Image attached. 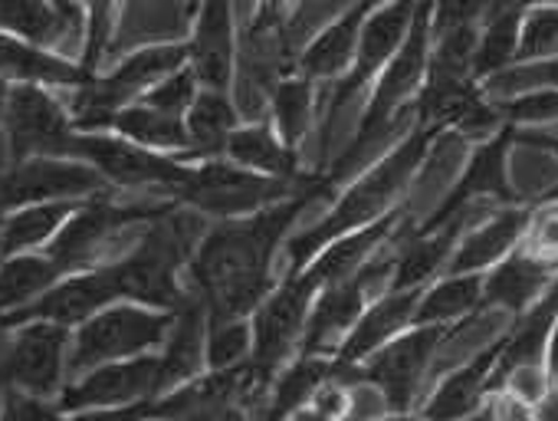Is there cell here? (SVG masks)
Wrapping results in <instances>:
<instances>
[{
	"mask_svg": "<svg viewBox=\"0 0 558 421\" xmlns=\"http://www.w3.org/2000/svg\"><path fill=\"white\" fill-rule=\"evenodd\" d=\"M323 181H310L296 201H276L256 215L227 218L204 231L191 254V290L204 300L210 320H246L272 284V254L296 221L300 207L323 194Z\"/></svg>",
	"mask_w": 558,
	"mask_h": 421,
	"instance_id": "1",
	"label": "cell"
},
{
	"mask_svg": "<svg viewBox=\"0 0 558 421\" xmlns=\"http://www.w3.org/2000/svg\"><path fill=\"white\" fill-rule=\"evenodd\" d=\"M437 135H440L437 125H417L408 139H401L388 152V158H381L362 178H355V184L332 204L329 215L290 244L293 274H300L332 241L381 221L395 207V201L408 191V184L414 181V175L424 165Z\"/></svg>",
	"mask_w": 558,
	"mask_h": 421,
	"instance_id": "2",
	"label": "cell"
},
{
	"mask_svg": "<svg viewBox=\"0 0 558 421\" xmlns=\"http://www.w3.org/2000/svg\"><path fill=\"white\" fill-rule=\"evenodd\" d=\"M168 326L171 310H151L132 300L106 306L70 333V378L109 362L158 352L165 346Z\"/></svg>",
	"mask_w": 558,
	"mask_h": 421,
	"instance_id": "3",
	"label": "cell"
},
{
	"mask_svg": "<svg viewBox=\"0 0 558 421\" xmlns=\"http://www.w3.org/2000/svg\"><path fill=\"white\" fill-rule=\"evenodd\" d=\"M290 194V181L246 171L233 161L204 158L201 165L184 168L181 181L171 188L168 201L191 207L197 215H220V218H246L256 211L283 201Z\"/></svg>",
	"mask_w": 558,
	"mask_h": 421,
	"instance_id": "4",
	"label": "cell"
},
{
	"mask_svg": "<svg viewBox=\"0 0 558 421\" xmlns=\"http://www.w3.org/2000/svg\"><path fill=\"white\" fill-rule=\"evenodd\" d=\"M168 204L171 201H161V204H119L109 194L86 197V201L76 204L70 221L50 241L47 254L66 274H76V270L106 264V254L119 241L122 231L145 228L148 221H155L161 215Z\"/></svg>",
	"mask_w": 558,
	"mask_h": 421,
	"instance_id": "5",
	"label": "cell"
},
{
	"mask_svg": "<svg viewBox=\"0 0 558 421\" xmlns=\"http://www.w3.org/2000/svg\"><path fill=\"white\" fill-rule=\"evenodd\" d=\"M0 122L8 132L14 161L24 158H73L80 129L47 86L11 83L0 103Z\"/></svg>",
	"mask_w": 558,
	"mask_h": 421,
	"instance_id": "6",
	"label": "cell"
},
{
	"mask_svg": "<svg viewBox=\"0 0 558 421\" xmlns=\"http://www.w3.org/2000/svg\"><path fill=\"white\" fill-rule=\"evenodd\" d=\"M70 333L66 326L31 320L14 326V339L0 359L11 392H27L40 398H60L70 382Z\"/></svg>",
	"mask_w": 558,
	"mask_h": 421,
	"instance_id": "7",
	"label": "cell"
},
{
	"mask_svg": "<svg viewBox=\"0 0 558 421\" xmlns=\"http://www.w3.org/2000/svg\"><path fill=\"white\" fill-rule=\"evenodd\" d=\"M391 274H395V257H372L352 277L326 287L319 303L310 310V320H306V329L300 339L303 342L300 352L303 356H332V349L345 342V336L365 313L368 300L385 284L391 287Z\"/></svg>",
	"mask_w": 558,
	"mask_h": 421,
	"instance_id": "8",
	"label": "cell"
},
{
	"mask_svg": "<svg viewBox=\"0 0 558 421\" xmlns=\"http://www.w3.org/2000/svg\"><path fill=\"white\" fill-rule=\"evenodd\" d=\"M106 188V178L80 158H24L0 171V218L31 204L86 201Z\"/></svg>",
	"mask_w": 558,
	"mask_h": 421,
	"instance_id": "9",
	"label": "cell"
},
{
	"mask_svg": "<svg viewBox=\"0 0 558 421\" xmlns=\"http://www.w3.org/2000/svg\"><path fill=\"white\" fill-rule=\"evenodd\" d=\"M165 392V369L161 356H135L122 362H109L70 378L57 398L63 414L89 411V408H125V405H148Z\"/></svg>",
	"mask_w": 558,
	"mask_h": 421,
	"instance_id": "10",
	"label": "cell"
},
{
	"mask_svg": "<svg viewBox=\"0 0 558 421\" xmlns=\"http://www.w3.org/2000/svg\"><path fill=\"white\" fill-rule=\"evenodd\" d=\"M316 284L300 270L293 274L272 297H266L256 306L253 323V356H250V372L256 385L263 388L266 378L279 369V362L287 359L293 342L303 339L306 320H310V303L316 297Z\"/></svg>",
	"mask_w": 558,
	"mask_h": 421,
	"instance_id": "11",
	"label": "cell"
},
{
	"mask_svg": "<svg viewBox=\"0 0 558 421\" xmlns=\"http://www.w3.org/2000/svg\"><path fill=\"white\" fill-rule=\"evenodd\" d=\"M73 158L93 165L106 184L119 188H161L171 194V188L181 181L187 161L174 155L151 152L145 145H135L116 132H80L73 145Z\"/></svg>",
	"mask_w": 558,
	"mask_h": 421,
	"instance_id": "12",
	"label": "cell"
},
{
	"mask_svg": "<svg viewBox=\"0 0 558 421\" xmlns=\"http://www.w3.org/2000/svg\"><path fill=\"white\" fill-rule=\"evenodd\" d=\"M444 336H447V326L440 323L411 326L408 333L395 336L391 342H385L378 352L365 359L362 378L381 388L391 411H408L427 369L437 362V349Z\"/></svg>",
	"mask_w": 558,
	"mask_h": 421,
	"instance_id": "13",
	"label": "cell"
},
{
	"mask_svg": "<svg viewBox=\"0 0 558 421\" xmlns=\"http://www.w3.org/2000/svg\"><path fill=\"white\" fill-rule=\"evenodd\" d=\"M122 300H125V290H122V280L116 274V264L106 261V264H96V267L66 274L34 306L14 313L11 323L17 326V323H31V320H47V323L76 329L80 323L93 320L96 313H102L106 306L122 303Z\"/></svg>",
	"mask_w": 558,
	"mask_h": 421,
	"instance_id": "14",
	"label": "cell"
},
{
	"mask_svg": "<svg viewBox=\"0 0 558 421\" xmlns=\"http://www.w3.org/2000/svg\"><path fill=\"white\" fill-rule=\"evenodd\" d=\"M512 145V125L496 129L493 139H486L466 161V171L457 178V184L450 188V194L440 201V207L421 225V231H434L460 215H466L470 207H476L480 201H515V191L509 184L506 175V152Z\"/></svg>",
	"mask_w": 558,
	"mask_h": 421,
	"instance_id": "15",
	"label": "cell"
},
{
	"mask_svg": "<svg viewBox=\"0 0 558 421\" xmlns=\"http://www.w3.org/2000/svg\"><path fill=\"white\" fill-rule=\"evenodd\" d=\"M187 67L201 89L227 93L233 76V8L230 0H201L194 34L187 40Z\"/></svg>",
	"mask_w": 558,
	"mask_h": 421,
	"instance_id": "16",
	"label": "cell"
},
{
	"mask_svg": "<svg viewBox=\"0 0 558 421\" xmlns=\"http://www.w3.org/2000/svg\"><path fill=\"white\" fill-rule=\"evenodd\" d=\"M417 300H421V290H388L385 297L368 303L365 313L359 316V323L352 326V333L345 336V342L336 352L339 372H349L352 365H359L372 352H378L385 342L401 336L414 323Z\"/></svg>",
	"mask_w": 558,
	"mask_h": 421,
	"instance_id": "17",
	"label": "cell"
},
{
	"mask_svg": "<svg viewBox=\"0 0 558 421\" xmlns=\"http://www.w3.org/2000/svg\"><path fill=\"white\" fill-rule=\"evenodd\" d=\"M207 306L194 290H184L181 303L171 310V326L165 336V346L158 349L161 369H165V392L201 375L207 369Z\"/></svg>",
	"mask_w": 558,
	"mask_h": 421,
	"instance_id": "18",
	"label": "cell"
},
{
	"mask_svg": "<svg viewBox=\"0 0 558 421\" xmlns=\"http://www.w3.org/2000/svg\"><path fill=\"white\" fill-rule=\"evenodd\" d=\"M555 274H558L555 264L538 261V257L525 254L522 248H515L506 261H499L496 267H489V274H483L480 310L522 316L545 293V287L551 284Z\"/></svg>",
	"mask_w": 558,
	"mask_h": 421,
	"instance_id": "19",
	"label": "cell"
},
{
	"mask_svg": "<svg viewBox=\"0 0 558 421\" xmlns=\"http://www.w3.org/2000/svg\"><path fill=\"white\" fill-rule=\"evenodd\" d=\"M529 215H532L529 207L512 204L496 211L493 218L480 221L476 228H470V234L457 244L444 274H486L489 267L506 261L522 244Z\"/></svg>",
	"mask_w": 558,
	"mask_h": 421,
	"instance_id": "20",
	"label": "cell"
},
{
	"mask_svg": "<svg viewBox=\"0 0 558 421\" xmlns=\"http://www.w3.org/2000/svg\"><path fill=\"white\" fill-rule=\"evenodd\" d=\"M499 339L489 349H480L470 362L457 365L427 398L424 405V421H463L476 414L483 395L489 392V372L496 365Z\"/></svg>",
	"mask_w": 558,
	"mask_h": 421,
	"instance_id": "21",
	"label": "cell"
},
{
	"mask_svg": "<svg viewBox=\"0 0 558 421\" xmlns=\"http://www.w3.org/2000/svg\"><path fill=\"white\" fill-rule=\"evenodd\" d=\"M0 76H8L14 83H37V86H66L76 89L89 83L96 73L83 70L80 63H70L66 57L24 44L11 34H0Z\"/></svg>",
	"mask_w": 558,
	"mask_h": 421,
	"instance_id": "22",
	"label": "cell"
},
{
	"mask_svg": "<svg viewBox=\"0 0 558 421\" xmlns=\"http://www.w3.org/2000/svg\"><path fill=\"white\" fill-rule=\"evenodd\" d=\"M76 21L70 0H0V34L53 50Z\"/></svg>",
	"mask_w": 558,
	"mask_h": 421,
	"instance_id": "23",
	"label": "cell"
},
{
	"mask_svg": "<svg viewBox=\"0 0 558 421\" xmlns=\"http://www.w3.org/2000/svg\"><path fill=\"white\" fill-rule=\"evenodd\" d=\"M398 218H401V215H385L381 221H375V225H368V228H362V231H352V234L332 241L329 248H323V251L310 261L313 267L303 270V274H306L316 287H332V284L352 277V274H355L365 261H372L375 251L391 238Z\"/></svg>",
	"mask_w": 558,
	"mask_h": 421,
	"instance_id": "24",
	"label": "cell"
},
{
	"mask_svg": "<svg viewBox=\"0 0 558 421\" xmlns=\"http://www.w3.org/2000/svg\"><path fill=\"white\" fill-rule=\"evenodd\" d=\"M365 4L352 8L349 14H342L332 27H326L300 57V73L303 80L316 83V80H332L339 83L359 50V34H362V21H365Z\"/></svg>",
	"mask_w": 558,
	"mask_h": 421,
	"instance_id": "25",
	"label": "cell"
},
{
	"mask_svg": "<svg viewBox=\"0 0 558 421\" xmlns=\"http://www.w3.org/2000/svg\"><path fill=\"white\" fill-rule=\"evenodd\" d=\"M63 277H66V270L47 251L4 257L0 261V310H4L8 316H14V313L34 306Z\"/></svg>",
	"mask_w": 558,
	"mask_h": 421,
	"instance_id": "26",
	"label": "cell"
},
{
	"mask_svg": "<svg viewBox=\"0 0 558 421\" xmlns=\"http://www.w3.org/2000/svg\"><path fill=\"white\" fill-rule=\"evenodd\" d=\"M76 204L80 201H47V204H31V207L4 215L0 218V251H4V257L47 251L50 241L60 234V228L70 221Z\"/></svg>",
	"mask_w": 558,
	"mask_h": 421,
	"instance_id": "27",
	"label": "cell"
},
{
	"mask_svg": "<svg viewBox=\"0 0 558 421\" xmlns=\"http://www.w3.org/2000/svg\"><path fill=\"white\" fill-rule=\"evenodd\" d=\"M339 375V365L332 356H303L276 378L269 401L263 408V421H287L293 418L303 405L313 401V395Z\"/></svg>",
	"mask_w": 558,
	"mask_h": 421,
	"instance_id": "28",
	"label": "cell"
},
{
	"mask_svg": "<svg viewBox=\"0 0 558 421\" xmlns=\"http://www.w3.org/2000/svg\"><path fill=\"white\" fill-rule=\"evenodd\" d=\"M223 155L246 171H259V175L283 178V181L296 178V152L269 125L233 129L227 145H223Z\"/></svg>",
	"mask_w": 558,
	"mask_h": 421,
	"instance_id": "29",
	"label": "cell"
},
{
	"mask_svg": "<svg viewBox=\"0 0 558 421\" xmlns=\"http://www.w3.org/2000/svg\"><path fill=\"white\" fill-rule=\"evenodd\" d=\"M184 129H187V158H217L223 155V145L230 139V132L236 129V109L227 99V93L217 89H197L187 116H184Z\"/></svg>",
	"mask_w": 558,
	"mask_h": 421,
	"instance_id": "30",
	"label": "cell"
},
{
	"mask_svg": "<svg viewBox=\"0 0 558 421\" xmlns=\"http://www.w3.org/2000/svg\"><path fill=\"white\" fill-rule=\"evenodd\" d=\"M480 300H483V274H444L440 280L421 290L411 326H424V323L447 326L453 320H470L480 310Z\"/></svg>",
	"mask_w": 558,
	"mask_h": 421,
	"instance_id": "31",
	"label": "cell"
},
{
	"mask_svg": "<svg viewBox=\"0 0 558 421\" xmlns=\"http://www.w3.org/2000/svg\"><path fill=\"white\" fill-rule=\"evenodd\" d=\"M112 132L129 139V142H135V145L161 152V155H178V158L187 155L184 119L165 116V112H158V109H151L145 103H132L129 109H122L116 125H112Z\"/></svg>",
	"mask_w": 558,
	"mask_h": 421,
	"instance_id": "32",
	"label": "cell"
},
{
	"mask_svg": "<svg viewBox=\"0 0 558 421\" xmlns=\"http://www.w3.org/2000/svg\"><path fill=\"white\" fill-rule=\"evenodd\" d=\"M269 106L276 119V135L283 139L290 148H296L310 129L313 119V83L310 80H279L269 89Z\"/></svg>",
	"mask_w": 558,
	"mask_h": 421,
	"instance_id": "33",
	"label": "cell"
},
{
	"mask_svg": "<svg viewBox=\"0 0 558 421\" xmlns=\"http://www.w3.org/2000/svg\"><path fill=\"white\" fill-rule=\"evenodd\" d=\"M253 323L250 320H210L207 326V369L223 372L250 362Z\"/></svg>",
	"mask_w": 558,
	"mask_h": 421,
	"instance_id": "34",
	"label": "cell"
},
{
	"mask_svg": "<svg viewBox=\"0 0 558 421\" xmlns=\"http://www.w3.org/2000/svg\"><path fill=\"white\" fill-rule=\"evenodd\" d=\"M551 57H558V0L538 4L522 17L515 47V63H535Z\"/></svg>",
	"mask_w": 558,
	"mask_h": 421,
	"instance_id": "35",
	"label": "cell"
},
{
	"mask_svg": "<svg viewBox=\"0 0 558 421\" xmlns=\"http://www.w3.org/2000/svg\"><path fill=\"white\" fill-rule=\"evenodd\" d=\"M538 89H558V57L535 60V63H515V67H509V70L486 80V93L493 99L538 93Z\"/></svg>",
	"mask_w": 558,
	"mask_h": 421,
	"instance_id": "36",
	"label": "cell"
},
{
	"mask_svg": "<svg viewBox=\"0 0 558 421\" xmlns=\"http://www.w3.org/2000/svg\"><path fill=\"white\" fill-rule=\"evenodd\" d=\"M116 14H119V0H86V34H83V60H80L83 70L96 73L99 60L106 57Z\"/></svg>",
	"mask_w": 558,
	"mask_h": 421,
	"instance_id": "37",
	"label": "cell"
},
{
	"mask_svg": "<svg viewBox=\"0 0 558 421\" xmlns=\"http://www.w3.org/2000/svg\"><path fill=\"white\" fill-rule=\"evenodd\" d=\"M197 89H201V86H197L191 67H181L178 73L165 76L151 93H145L138 103H145V106H151V109H158V112H165V116L184 119L187 109H191V103H194V96H197Z\"/></svg>",
	"mask_w": 558,
	"mask_h": 421,
	"instance_id": "38",
	"label": "cell"
},
{
	"mask_svg": "<svg viewBox=\"0 0 558 421\" xmlns=\"http://www.w3.org/2000/svg\"><path fill=\"white\" fill-rule=\"evenodd\" d=\"M519 248H522L525 254H532V257L548 261V264L558 267V201L532 211V215H529V228H525V238H522Z\"/></svg>",
	"mask_w": 558,
	"mask_h": 421,
	"instance_id": "39",
	"label": "cell"
},
{
	"mask_svg": "<svg viewBox=\"0 0 558 421\" xmlns=\"http://www.w3.org/2000/svg\"><path fill=\"white\" fill-rule=\"evenodd\" d=\"M486 0H434L430 8V34L447 31H480Z\"/></svg>",
	"mask_w": 558,
	"mask_h": 421,
	"instance_id": "40",
	"label": "cell"
},
{
	"mask_svg": "<svg viewBox=\"0 0 558 421\" xmlns=\"http://www.w3.org/2000/svg\"><path fill=\"white\" fill-rule=\"evenodd\" d=\"M0 421H63V411H60L57 398L11 392L4 408H0Z\"/></svg>",
	"mask_w": 558,
	"mask_h": 421,
	"instance_id": "41",
	"label": "cell"
},
{
	"mask_svg": "<svg viewBox=\"0 0 558 421\" xmlns=\"http://www.w3.org/2000/svg\"><path fill=\"white\" fill-rule=\"evenodd\" d=\"M502 388L506 392H512L515 398H522V401H529V405H545L551 395H548V388H551V382H548V372L542 369V362H532V365H519V369H512L509 375H506V382H502Z\"/></svg>",
	"mask_w": 558,
	"mask_h": 421,
	"instance_id": "42",
	"label": "cell"
},
{
	"mask_svg": "<svg viewBox=\"0 0 558 421\" xmlns=\"http://www.w3.org/2000/svg\"><path fill=\"white\" fill-rule=\"evenodd\" d=\"M391 408H388V398L381 395L378 385L359 378L352 388H349V405H345V414L342 421H378L385 418Z\"/></svg>",
	"mask_w": 558,
	"mask_h": 421,
	"instance_id": "43",
	"label": "cell"
},
{
	"mask_svg": "<svg viewBox=\"0 0 558 421\" xmlns=\"http://www.w3.org/2000/svg\"><path fill=\"white\" fill-rule=\"evenodd\" d=\"M548 4V0H486V11H483V24L480 27H493V31H515L522 27V17L538 8Z\"/></svg>",
	"mask_w": 558,
	"mask_h": 421,
	"instance_id": "44",
	"label": "cell"
},
{
	"mask_svg": "<svg viewBox=\"0 0 558 421\" xmlns=\"http://www.w3.org/2000/svg\"><path fill=\"white\" fill-rule=\"evenodd\" d=\"M151 418V401L148 405H125V408H89V411H73L63 414V421H145Z\"/></svg>",
	"mask_w": 558,
	"mask_h": 421,
	"instance_id": "45",
	"label": "cell"
},
{
	"mask_svg": "<svg viewBox=\"0 0 558 421\" xmlns=\"http://www.w3.org/2000/svg\"><path fill=\"white\" fill-rule=\"evenodd\" d=\"M489 418L493 421H535V405L515 398L512 392H496L489 401Z\"/></svg>",
	"mask_w": 558,
	"mask_h": 421,
	"instance_id": "46",
	"label": "cell"
},
{
	"mask_svg": "<svg viewBox=\"0 0 558 421\" xmlns=\"http://www.w3.org/2000/svg\"><path fill=\"white\" fill-rule=\"evenodd\" d=\"M512 142H525V145H535V148H548L558 158V135H545L538 129H519V125H512Z\"/></svg>",
	"mask_w": 558,
	"mask_h": 421,
	"instance_id": "47",
	"label": "cell"
},
{
	"mask_svg": "<svg viewBox=\"0 0 558 421\" xmlns=\"http://www.w3.org/2000/svg\"><path fill=\"white\" fill-rule=\"evenodd\" d=\"M545 372H548V382L558 388V320H555L548 342H545Z\"/></svg>",
	"mask_w": 558,
	"mask_h": 421,
	"instance_id": "48",
	"label": "cell"
},
{
	"mask_svg": "<svg viewBox=\"0 0 558 421\" xmlns=\"http://www.w3.org/2000/svg\"><path fill=\"white\" fill-rule=\"evenodd\" d=\"M11 339H14V323H11V316L4 310H0V359H4Z\"/></svg>",
	"mask_w": 558,
	"mask_h": 421,
	"instance_id": "49",
	"label": "cell"
},
{
	"mask_svg": "<svg viewBox=\"0 0 558 421\" xmlns=\"http://www.w3.org/2000/svg\"><path fill=\"white\" fill-rule=\"evenodd\" d=\"M293 421H336V418H329L326 411H319L316 405H303L296 414H293Z\"/></svg>",
	"mask_w": 558,
	"mask_h": 421,
	"instance_id": "50",
	"label": "cell"
},
{
	"mask_svg": "<svg viewBox=\"0 0 558 421\" xmlns=\"http://www.w3.org/2000/svg\"><path fill=\"white\" fill-rule=\"evenodd\" d=\"M545 421H558V398H548L545 401V414H542Z\"/></svg>",
	"mask_w": 558,
	"mask_h": 421,
	"instance_id": "51",
	"label": "cell"
},
{
	"mask_svg": "<svg viewBox=\"0 0 558 421\" xmlns=\"http://www.w3.org/2000/svg\"><path fill=\"white\" fill-rule=\"evenodd\" d=\"M378 421H424V418H414V414H404V411H395V414H385Z\"/></svg>",
	"mask_w": 558,
	"mask_h": 421,
	"instance_id": "52",
	"label": "cell"
},
{
	"mask_svg": "<svg viewBox=\"0 0 558 421\" xmlns=\"http://www.w3.org/2000/svg\"><path fill=\"white\" fill-rule=\"evenodd\" d=\"M8 395H11V388H8V382H4V375H0V408H4V401H8Z\"/></svg>",
	"mask_w": 558,
	"mask_h": 421,
	"instance_id": "53",
	"label": "cell"
},
{
	"mask_svg": "<svg viewBox=\"0 0 558 421\" xmlns=\"http://www.w3.org/2000/svg\"><path fill=\"white\" fill-rule=\"evenodd\" d=\"M463 421H493V418H489V411H483V414L476 411V414H470V418H463Z\"/></svg>",
	"mask_w": 558,
	"mask_h": 421,
	"instance_id": "54",
	"label": "cell"
},
{
	"mask_svg": "<svg viewBox=\"0 0 558 421\" xmlns=\"http://www.w3.org/2000/svg\"><path fill=\"white\" fill-rule=\"evenodd\" d=\"M145 421H161V418H145Z\"/></svg>",
	"mask_w": 558,
	"mask_h": 421,
	"instance_id": "55",
	"label": "cell"
},
{
	"mask_svg": "<svg viewBox=\"0 0 558 421\" xmlns=\"http://www.w3.org/2000/svg\"><path fill=\"white\" fill-rule=\"evenodd\" d=\"M0 261H4V251H0Z\"/></svg>",
	"mask_w": 558,
	"mask_h": 421,
	"instance_id": "56",
	"label": "cell"
}]
</instances>
